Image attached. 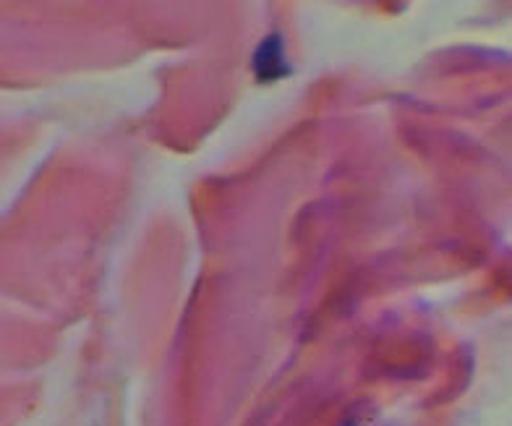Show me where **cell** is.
<instances>
[{"mask_svg":"<svg viewBox=\"0 0 512 426\" xmlns=\"http://www.w3.org/2000/svg\"><path fill=\"white\" fill-rule=\"evenodd\" d=\"M254 71L262 76L264 82H275L290 74V66L285 63V50H283V37L280 34H270L267 40L259 45L254 53Z\"/></svg>","mask_w":512,"mask_h":426,"instance_id":"6da1fadb","label":"cell"}]
</instances>
